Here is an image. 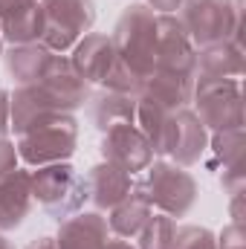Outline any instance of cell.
<instances>
[{
    "mask_svg": "<svg viewBox=\"0 0 246 249\" xmlns=\"http://www.w3.org/2000/svg\"><path fill=\"white\" fill-rule=\"evenodd\" d=\"M113 41V67L102 81L105 90L139 96L145 78L154 72L157 58V12L148 3H130L116 20L110 35Z\"/></svg>",
    "mask_w": 246,
    "mask_h": 249,
    "instance_id": "1",
    "label": "cell"
},
{
    "mask_svg": "<svg viewBox=\"0 0 246 249\" xmlns=\"http://www.w3.org/2000/svg\"><path fill=\"white\" fill-rule=\"evenodd\" d=\"M78 145V122L72 113H44L29 127L18 133V157L32 165H53V162H67L75 154Z\"/></svg>",
    "mask_w": 246,
    "mask_h": 249,
    "instance_id": "2",
    "label": "cell"
},
{
    "mask_svg": "<svg viewBox=\"0 0 246 249\" xmlns=\"http://www.w3.org/2000/svg\"><path fill=\"white\" fill-rule=\"evenodd\" d=\"M177 18L194 50L241 41V0H185Z\"/></svg>",
    "mask_w": 246,
    "mask_h": 249,
    "instance_id": "3",
    "label": "cell"
},
{
    "mask_svg": "<svg viewBox=\"0 0 246 249\" xmlns=\"http://www.w3.org/2000/svg\"><path fill=\"white\" fill-rule=\"evenodd\" d=\"M29 188L32 200H38L58 223L72 217L87 200V180L70 162H53L41 165L38 171H29Z\"/></svg>",
    "mask_w": 246,
    "mask_h": 249,
    "instance_id": "4",
    "label": "cell"
},
{
    "mask_svg": "<svg viewBox=\"0 0 246 249\" xmlns=\"http://www.w3.org/2000/svg\"><path fill=\"white\" fill-rule=\"evenodd\" d=\"M96 23L93 0H41V44L64 55Z\"/></svg>",
    "mask_w": 246,
    "mask_h": 249,
    "instance_id": "5",
    "label": "cell"
},
{
    "mask_svg": "<svg viewBox=\"0 0 246 249\" xmlns=\"http://www.w3.org/2000/svg\"><path fill=\"white\" fill-rule=\"evenodd\" d=\"M145 180L136 186V191L148 200L151 209L168 214V217H183L197 200V183L194 177L177 162H151L145 168Z\"/></svg>",
    "mask_w": 246,
    "mask_h": 249,
    "instance_id": "6",
    "label": "cell"
},
{
    "mask_svg": "<svg viewBox=\"0 0 246 249\" xmlns=\"http://www.w3.org/2000/svg\"><path fill=\"white\" fill-rule=\"evenodd\" d=\"M191 102L206 130L244 127V93L241 78H194Z\"/></svg>",
    "mask_w": 246,
    "mask_h": 249,
    "instance_id": "7",
    "label": "cell"
},
{
    "mask_svg": "<svg viewBox=\"0 0 246 249\" xmlns=\"http://www.w3.org/2000/svg\"><path fill=\"white\" fill-rule=\"evenodd\" d=\"M206 145H209V133H206V127L197 119L194 110H188V107L168 110L157 154L171 157L177 165L185 168V165H194V162L203 157Z\"/></svg>",
    "mask_w": 246,
    "mask_h": 249,
    "instance_id": "8",
    "label": "cell"
},
{
    "mask_svg": "<svg viewBox=\"0 0 246 249\" xmlns=\"http://www.w3.org/2000/svg\"><path fill=\"white\" fill-rule=\"evenodd\" d=\"M154 70L157 72H171V75H185V78H194V72H197V50L188 41L177 15H157Z\"/></svg>",
    "mask_w": 246,
    "mask_h": 249,
    "instance_id": "9",
    "label": "cell"
},
{
    "mask_svg": "<svg viewBox=\"0 0 246 249\" xmlns=\"http://www.w3.org/2000/svg\"><path fill=\"white\" fill-rule=\"evenodd\" d=\"M32 84H38L41 93L50 99V105L55 110H61V113H72L84 102H90V84L75 72L72 61L67 55H58V53L50 58L44 75L38 81H32Z\"/></svg>",
    "mask_w": 246,
    "mask_h": 249,
    "instance_id": "10",
    "label": "cell"
},
{
    "mask_svg": "<svg viewBox=\"0 0 246 249\" xmlns=\"http://www.w3.org/2000/svg\"><path fill=\"white\" fill-rule=\"evenodd\" d=\"M102 157H105V162L119 165L127 174H136L154 162V148L136 124H116V127L105 130Z\"/></svg>",
    "mask_w": 246,
    "mask_h": 249,
    "instance_id": "11",
    "label": "cell"
},
{
    "mask_svg": "<svg viewBox=\"0 0 246 249\" xmlns=\"http://www.w3.org/2000/svg\"><path fill=\"white\" fill-rule=\"evenodd\" d=\"M0 35L12 47L41 38V0H0Z\"/></svg>",
    "mask_w": 246,
    "mask_h": 249,
    "instance_id": "12",
    "label": "cell"
},
{
    "mask_svg": "<svg viewBox=\"0 0 246 249\" xmlns=\"http://www.w3.org/2000/svg\"><path fill=\"white\" fill-rule=\"evenodd\" d=\"M110 241L107 217L99 212H75L72 217L61 220L55 247L58 249H105Z\"/></svg>",
    "mask_w": 246,
    "mask_h": 249,
    "instance_id": "13",
    "label": "cell"
},
{
    "mask_svg": "<svg viewBox=\"0 0 246 249\" xmlns=\"http://www.w3.org/2000/svg\"><path fill=\"white\" fill-rule=\"evenodd\" d=\"M113 41L110 35L102 32H87L75 47H72V67L87 84H102L113 67Z\"/></svg>",
    "mask_w": 246,
    "mask_h": 249,
    "instance_id": "14",
    "label": "cell"
},
{
    "mask_svg": "<svg viewBox=\"0 0 246 249\" xmlns=\"http://www.w3.org/2000/svg\"><path fill=\"white\" fill-rule=\"evenodd\" d=\"M84 180H87V200H93L96 209H113L133 191V174L122 171L113 162L93 165Z\"/></svg>",
    "mask_w": 246,
    "mask_h": 249,
    "instance_id": "15",
    "label": "cell"
},
{
    "mask_svg": "<svg viewBox=\"0 0 246 249\" xmlns=\"http://www.w3.org/2000/svg\"><path fill=\"white\" fill-rule=\"evenodd\" d=\"M32 209V188L29 171L15 168L12 174L0 177V232L18 229Z\"/></svg>",
    "mask_w": 246,
    "mask_h": 249,
    "instance_id": "16",
    "label": "cell"
},
{
    "mask_svg": "<svg viewBox=\"0 0 246 249\" xmlns=\"http://www.w3.org/2000/svg\"><path fill=\"white\" fill-rule=\"evenodd\" d=\"M241 75H244L241 41H220L197 53L194 78H241Z\"/></svg>",
    "mask_w": 246,
    "mask_h": 249,
    "instance_id": "17",
    "label": "cell"
},
{
    "mask_svg": "<svg viewBox=\"0 0 246 249\" xmlns=\"http://www.w3.org/2000/svg\"><path fill=\"white\" fill-rule=\"evenodd\" d=\"M136 99L139 96H127V93H116V90H102L93 96L90 105V116L96 127L105 133L116 124H133L136 119Z\"/></svg>",
    "mask_w": 246,
    "mask_h": 249,
    "instance_id": "18",
    "label": "cell"
},
{
    "mask_svg": "<svg viewBox=\"0 0 246 249\" xmlns=\"http://www.w3.org/2000/svg\"><path fill=\"white\" fill-rule=\"evenodd\" d=\"M53 55H55V53H50L41 41L18 44V47H12L9 53H3L6 70H9V75H12L18 84H32V81H38V78L44 75V70H47V64H50Z\"/></svg>",
    "mask_w": 246,
    "mask_h": 249,
    "instance_id": "19",
    "label": "cell"
},
{
    "mask_svg": "<svg viewBox=\"0 0 246 249\" xmlns=\"http://www.w3.org/2000/svg\"><path fill=\"white\" fill-rule=\"evenodd\" d=\"M154 214V209L148 206V200L136 191H133L124 197L119 206H113L110 209V217H107V226H110V232L116 235V238H136L139 232H142V226L148 223V217Z\"/></svg>",
    "mask_w": 246,
    "mask_h": 249,
    "instance_id": "20",
    "label": "cell"
},
{
    "mask_svg": "<svg viewBox=\"0 0 246 249\" xmlns=\"http://www.w3.org/2000/svg\"><path fill=\"white\" fill-rule=\"evenodd\" d=\"M174 235H177V220L157 212V214L148 217V223L142 226L136 241H139V249H171Z\"/></svg>",
    "mask_w": 246,
    "mask_h": 249,
    "instance_id": "21",
    "label": "cell"
},
{
    "mask_svg": "<svg viewBox=\"0 0 246 249\" xmlns=\"http://www.w3.org/2000/svg\"><path fill=\"white\" fill-rule=\"evenodd\" d=\"M211 151H214V157L223 162V171L241 165V162H244V127L214 130V136H211Z\"/></svg>",
    "mask_w": 246,
    "mask_h": 249,
    "instance_id": "22",
    "label": "cell"
},
{
    "mask_svg": "<svg viewBox=\"0 0 246 249\" xmlns=\"http://www.w3.org/2000/svg\"><path fill=\"white\" fill-rule=\"evenodd\" d=\"M171 249H217V238L206 226H177Z\"/></svg>",
    "mask_w": 246,
    "mask_h": 249,
    "instance_id": "23",
    "label": "cell"
},
{
    "mask_svg": "<svg viewBox=\"0 0 246 249\" xmlns=\"http://www.w3.org/2000/svg\"><path fill=\"white\" fill-rule=\"evenodd\" d=\"M217 249H246V232H244V223H229L220 238H217Z\"/></svg>",
    "mask_w": 246,
    "mask_h": 249,
    "instance_id": "24",
    "label": "cell"
},
{
    "mask_svg": "<svg viewBox=\"0 0 246 249\" xmlns=\"http://www.w3.org/2000/svg\"><path fill=\"white\" fill-rule=\"evenodd\" d=\"M18 148H15V142H9L6 136H0V177H6V174H12L15 168H18Z\"/></svg>",
    "mask_w": 246,
    "mask_h": 249,
    "instance_id": "25",
    "label": "cell"
},
{
    "mask_svg": "<svg viewBox=\"0 0 246 249\" xmlns=\"http://www.w3.org/2000/svg\"><path fill=\"white\" fill-rule=\"evenodd\" d=\"M183 3L185 0H148V6H151L157 15H174V12H180Z\"/></svg>",
    "mask_w": 246,
    "mask_h": 249,
    "instance_id": "26",
    "label": "cell"
},
{
    "mask_svg": "<svg viewBox=\"0 0 246 249\" xmlns=\"http://www.w3.org/2000/svg\"><path fill=\"white\" fill-rule=\"evenodd\" d=\"M9 130V93L0 90V136H6Z\"/></svg>",
    "mask_w": 246,
    "mask_h": 249,
    "instance_id": "27",
    "label": "cell"
},
{
    "mask_svg": "<svg viewBox=\"0 0 246 249\" xmlns=\"http://www.w3.org/2000/svg\"><path fill=\"white\" fill-rule=\"evenodd\" d=\"M26 249H58V247H55V238H38V241H32Z\"/></svg>",
    "mask_w": 246,
    "mask_h": 249,
    "instance_id": "28",
    "label": "cell"
},
{
    "mask_svg": "<svg viewBox=\"0 0 246 249\" xmlns=\"http://www.w3.org/2000/svg\"><path fill=\"white\" fill-rule=\"evenodd\" d=\"M105 249H136V247H130V244H127L124 238H110V241H107V247H105Z\"/></svg>",
    "mask_w": 246,
    "mask_h": 249,
    "instance_id": "29",
    "label": "cell"
},
{
    "mask_svg": "<svg viewBox=\"0 0 246 249\" xmlns=\"http://www.w3.org/2000/svg\"><path fill=\"white\" fill-rule=\"evenodd\" d=\"M0 249H15V247H12V244H9V241H6V238L0 235Z\"/></svg>",
    "mask_w": 246,
    "mask_h": 249,
    "instance_id": "30",
    "label": "cell"
},
{
    "mask_svg": "<svg viewBox=\"0 0 246 249\" xmlns=\"http://www.w3.org/2000/svg\"><path fill=\"white\" fill-rule=\"evenodd\" d=\"M0 55H3V35H0Z\"/></svg>",
    "mask_w": 246,
    "mask_h": 249,
    "instance_id": "31",
    "label": "cell"
}]
</instances>
